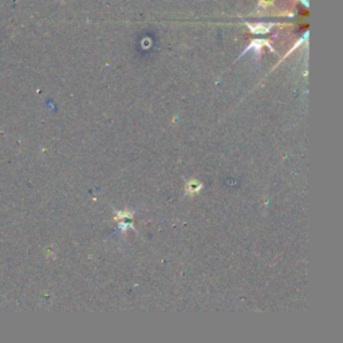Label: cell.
Returning a JSON list of instances; mask_svg holds the SVG:
<instances>
[{"label": "cell", "mask_w": 343, "mask_h": 343, "mask_svg": "<svg viewBox=\"0 0 343 343\" xmlns=\"http://www.w3.org/2000/svg\"><path fill=\"white\" fill-rule=\"evenodd\" d=\"M201 184H200L199 181H189L188 184H186V192L188 193H197L200 189H201Z\"/></svg>", "instance_id": "1"}, {"label": "cell", "mask_w": 343, "mask_h": 343, "mask_svg": "<svg viewBox=\"0 0 343 343\" xmlns=\"http://www.w3.org/2000/svg\"><path fill=\"white\" fill-rule=\"evenodd\" d=\"M133 216V212H129V211H124V212H118L117 214V217L118 218H129Z\"/></svg>", "instance_id": "2"}]
</instances>
